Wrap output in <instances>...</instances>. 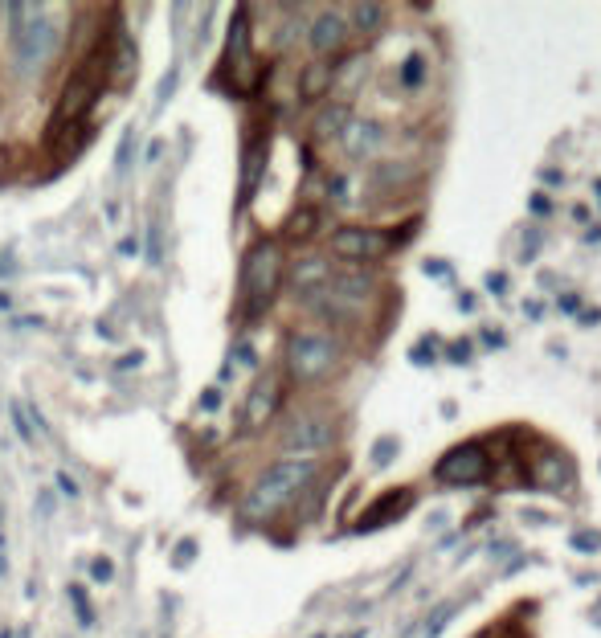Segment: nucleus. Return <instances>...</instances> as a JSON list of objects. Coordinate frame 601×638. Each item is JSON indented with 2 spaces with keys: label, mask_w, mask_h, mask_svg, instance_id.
<instances>
[{
  "label": "nucleus",
  "mask_w": 601,
  "mask_h": 638,
  "mask_svg": "<svg viewBox=\"0 0 601 638\" xmlns=\"http://www.w3.org/2000/svg\"><path fill=\"white\" fill-rule=\"evenodd\" d=\"M9 16V41H13V65L21 74H42L45 65L58 57L62 49V29L45 16L42 5H25V0H13L5 5Z\"/></svg>",
  "instance_id": "obj_1"
},
{
  "label": "nucleus",
  "mask_w": 601,
  "mask_h": 638,
  "mask_svg": "<svg viewBox=\"0 0 601 638\" xmlns=\"http://www.w3.org/2000/svg\"><path fill=\"white\" fill-rule=\"evenodd\" d=\"M311 479H315L311 458H279V463H271L258 474L250 495L241 499V515H246V520H266V515H274L279 507H287L291 499L303 495V491L311 487Z\"/></svg>",
  "instance_id": "obj_2"
},
{
  "label": "nucleus",
  "mask_w": 601,
  "mask_h": 638,
  "mask_svg": "<svg viewBox=\"0 0 601 638\" xmlns=\"http://www.w3.org/2000/svg\"><path fill=\"white\" fill-rule=\"evenodd\" d=\"M340 360H344V348H340L331 335H323V332H291L287 335V373L295 376L299 384L328 381L340 368Z\"/></svg>",
  "instance_id": "obj_3"
},
{
  "label": "nucleus",
  "mask_w": 601,
  "mask_h": 638,
  "mask_svg": "<svg viewBox=\"0 0 601 638\" xmlns=\"http://www.w3.org/2000/svg\"><path fill=\"white\" fill-rule=\"evenodd\" d=\"M282 286V250L274 242H262L246 254L241 266V299H246V315L258 319L274 303Z\"/></svg>",
  "instance_id": "obj_4"
},
{
  "label": "nucleus",
  "mask_w": 601,
  "mask_h": 638,
  "mask_svg": "<svg viewBox=\"0 0 601 638\" xmlns=\"http://www.w3.org/2000/svg\"><path fill=\"white\" fill-rule=\"evenodd\" d=\"M336 442V417L331 414H295L282 430L279 446L287 458H311V454H323V450Z\"/></svg>",
  "instance_id": "obj_5"
},
{
  "label": "nucleus",
  "mask_w": 601,
  "mask_h": 638,
  "mask_svg": "<svg viewBox=\"0 0 601 638\" xmlns=\"http://www.w3.org/2000/svg\"><path fill=\"white\" fill-rule=\"evenodd\" d=\"M487 474H491V458L483 442H458L434 463V479L446 487H478Z\"/></svg>",
  "instance_id": "obj_6"
},
{
  "label": "nucleus",
  "mask_w": 601,
  "mask_h": 638,
  "mask_svg": "<svg viewBox=\"0 0 601 638\" xmlns=\"http://www.w3.org/2000/svg\"><path fill=\"white\" fill-rule=\"evenodd\" d=\"M524 471H527V479H532V487L552 491V495H568V491H573V483H576L573 463L565 458V450L544 446V442L527 450Z\"/></svg>",
  "instance_id": "obj_7"
},
{
  "label": "nucleus",
  "mask_w": 601,
  "mask_h": 638,
  "mask_svg": "<svg viewBox=\"0 0 601 638\" xmlns=\"http://www.w3.org/2000/svg\"><path fill=\"white\" fill-rule=\"evenodd\" d=\"M328 250L336 254L340 262L348 266H364V262H380L389 258V237L380 229H369V225H340L331 234Z\"/></svg>",
  "instance_id": "obj_8"
},
{
  "label": "nucleus",
  "mask_w": 601,
  "mask_h": 638,
  "mask_svg": "<svg viewBox=\"0 0 601 638\" xmlns=\"http://www.w3.org/2000/svg\"><path fill=\"white\" fill-rule=\"evenodd\" d=\"M340 147H344V155H348V160H356V164L372 160V155L385 147V123L356 119V115H352V123L340 131Z\"/></svg>",
  "instance_id": "obj_9"
},
{
  "label": "nucleus",
  "mask_w": 601,
  "mask_h": 638,
  "mask_svg": "<svg viewBox=\"0 0 601 638\" xmlns=\"http://www.w3.org/2000/svg\"><path fill=\"white\" fill-rule=\"evenodd\" d=\"M348 16L340 13H320L311 25H307V45H311V54L320 57V62H328V54H340L348 41Z\"/></svg>",
  "instance_id": "obj_10"
},
{
  "label": "nucleus",
  "mask_w": 601,
  "mask_h": 638,
  "mask_svg": "<svg viewBox=\"0 0 601 638\" xmlns=\"http://www.w3.org/2000/svg\"><path fill=\"white\" fill-rule=\"evenodd\" d=\"M418 503V491L413 487H393L377 499V503L364 512V520H356V532H372V528H385V523H397L409 507Z\"/></svg>",
  "instance_id": "obj_11"
},
{
  "label": "nucleus",
  "mask_w": 601,
  "mask_h": 638,
  "mask_svg": "<svg viewBox=\"0 0 601 638\" xmlns=\"http://www.w3.org/2000/svg\"><path fill=\"white\" fill-rule=\"evenodd\" d=\"M279 401H282V384H279V376H271V373L258 376V384L250 389V397H246V425H250V430H262V425L274 417Z\"/></svg>",
  "instance_id": "obj_12"
},
{
  "label": "nucleus",
  "mask_w": 601,
  "mask_h": 638,
  "mask_svg": "<svg viewBox=\"0 0 601 638\" xmlns=\"http://www.w3.org/2000/svg\"><path fill=\"white\" fill-rule=\"evenodd\" d=\"M328 291L336 294V299L344 303V307L360 311L364 303L372 299V291H377V283H372V274H369V270L348 266V270H340V274H331V278H328Z\"/></svg>",
  "instance_id": "obj_13"
},
{
  "label": "nucleus",
  "mask_w": 601,
  "mask_h": 638,
  "mask_svg": "<svg viewBox=\"0 0 601 638\" xmlns=\"http://www.w3.org/2000/svg\"><path fill=\"white\" fill-rule=\"evenodd\" d=\"M413 176H418V164L409 155H397V160H380L372 168V193L377 196H393V193H405L413 188Z\"/></svg>",
  "instance_id": "obj_14"
},
{
  "label": "nucleus",
  "mask_w": 601,
  "mask_h": 638,
  "mask_svg": "<svg viewBox=\"0 0 601 638\" xmlns=\"http://www.w3.org/2000/svg\"><path fill=\"white\" fill-rule=\"evenodd\" d=\"M364 78H369V54H360V49L331 62V90H340V95L352 98L364 86Z\"/></svg>",
  "instance_id": "obj_15"
},
{
  "label": "nucleus",
  "mask_w": 601,
  "mask_h": 638,
  "mask_svg": "<svg viewBox=\"0 0 601 638\" xmlns=\"http://www.w3.org/2000/svg\"><path fill=\"white\" fill-rule=\"evenodd\" d=\"M94 86H99V82H94L91 74H78V78L66 86V95H62L58 111H54V123H58V127H66V119H78V115H83L86 106L94 103Z\"/></svg>",
  "instance_id": "obj_16"
},
{
  "label": "nucleus",
  "mask_w": 601,
  "mask_h": 638,
  "mask_svg": "<svg viewBox=\"0 0 601 638\" xmlns=\"http://www.w3.org/2000/svg\"><path fill=\"white\" fill-rule=\"evenodd\" d=\"M328 278H331V258H328V254H303V258L295 262V270H291V291L307 294V291H315V286H323Z\"/></svg>",
  "instance_id": "obj_17"
},
{
  "label": "nucleus",
  "mask_w": 601,
  "mask_h": 638,
  "mask_svg": "<svg viewBox=\"0 0 601 638\" xmlns=\"http://www.w3.org/2000/svg\"><path fill=\"white\" fill-rule=\"evenodd\" d=\"M352 123V103H328L315 111L311 119V135L315 139H340V131Z\"/></svg>",
  "instance_id": "obj_18"
},
{
  "label": "nucleus",
  "mask_w": 601,
  "mask_h": 638,
  "mask_svg": "<svg viewBox=\"0 0 601 638\" xmlns=\"http://www.w3.org/2000/svg\"><path fill=\"white\" fill-rule=\"evenodd\" d=\"M331 90V62H307L303 74H299V95L303 98H323Z\"/></svg>",
  "instance_id": "obj_19"
},
{
  "label": "nucleus",
  "mask_w": 601,
  "mask_h": 638,
  "mask_svg": "<svg viewBox=\"0 0 601 638\" xmlns=\"http://www.w3.org/2000/svg\"><path fill=\"white\" fill-rule=\"evenodd\" d=\"M262 168H266V139H258V144H250L246 164H241V196H254Z\"/></svg>",
  "instance_id": "obj_20"
},
{
  "label": "nucleus",
  "mask_w": 601,
  "mask_h": 638,
  "mask_svg": "<svg viewBox=\"0 0 601 638\" xmlns=\"http://www.w3.org/2000/svg\"><path fill=\"white\" fill-rule=\"evenodd\" d=\"M385 5H352V13H348V29L356 33H377L385 29Z\"/></svg>",
  "instance_id": "obj_21"
},
{
  "label": "nucleus",
  "mask_w": 601,
  "mask_h": 638,
  "mask_svg": "<svg viewBox=\"0 0 601 638\" xmlns=\"http://www.w3.org/2000/svg\"><path fill=\"white\" fill-rule=\"evenodd\" d=\"M315 234H320V209L303 204V209L287 221V242H307V237H315Z\"/></svg>",
  "instance_id": "obj_22"
},
{
  "label": "nucleus",
  "mask_w": 601,
  "mask_h": 638,
  "mask_svg": "<svg viewBox=\"0 0 601 638\" xmlns=\"http://www.w3.org/2000/svg\"><path fill=\"white\" fill-rule=\"evenodd\" d=\"M426 78H429V57L426 54H409V57H405V62H401V86L413 95V90L426 86Z\"/></svg>",
  "instance_id": "obj_23"
},
{
  "label": "nucleus",
  "mask_w": 601,
  "mask_h": 638,
  "mask_svg": "<svg viewBox=\"0 0 601 638\" xmlns=\"http://www.w3.org/2000/svg\"><path fill=\"white\" fill-rule=\"evenodd\" d=\"M352 176H331V184H328V196H331V201H336V204H352L356 201V193H352Z\"/></svg>",
  "instance_id": "obj_24"
},
{
  "label": "nucleus",
  "mask_w": 601,
  "mask_h": 638,
  "mask_svg": "<svg viewBox=\"0 0 601 638\" xmlns=\"http://www.w3.org/2000/svg\"><path fill=\"white\" fill-rule=\"evenodd\" d=\"M135 65V45L127 37H119V45H115V65H111V70L115 74H127Z\"/></svg>",
  "instance_id": "obj_25"
},
{
  "label": "nucleus",
  "mask_w": 601,
  "mask_h": 638,
  "mask_svg": "<svg viewBox=\"0 0 601 638\" xmlns=\"http://www.w3.org/2000/svg\"><path fill=\"white\" fill-rule=\"evenodd\" d=\"M397 446H401L397 438H377V446H372V463H377V466H389V463L397 458Z\"/></svg>",
  "instance_id": "obj_26"
},
{
  "label": "nucleus",
  "mask_w": 601,
  "mask_h": 638,
  "mask_svg": "<svg viewBox=\"0 0 601 638\" xmlns=\"http://www.w3.org/2000/svg\"><path fill=\"white\" fill-rule=\"evenodd\" d=\"M299 29H303V21H299V16H287V21H282V29H279V45L282 49H291L299 41Z\"/></svg>",
  "instance_id": "obj_27"
},
{
  "label": "nucleus",
  "mask_w": 601,
  "mask_h": 638,
  "mask_svg": "<svg viewBox=\"0 0 601 638\" xmlns=\"http://www.w3.org/2000/svg\"><path fill=\"white\" fill-rule=\"evenodd\" d=\"M573 548H576V553H597L601 532H573Z\"/></svg>",
  "instance_id": "obj_28"
},
{
  "label": "nucleus",
  "mask_w": 601,
  "mask_h": 638,
  "mask_svg": "<svg viewBox=\"0 0 601 638\" xmlns=\"http://www.w3.org/2000/svg\"><path fill=\"white\" fill-rule=\"evenodd\" d=\"M409 364H418V368H429V364H434V340H421L418 348L409 352Z\"/></svg>",
  "instance_id": "obj_29"
},
{
  "label": "nucleus",
  "mask_w": 601,
  "mask_h": 638,
  "mask_svg": "<svg viewBox=\"0 0 601 638\" xmlns=\"http://www.w3.org/2000/svg\"><path fill=\"white\" fill-rule=\"evenodd\" d=\"M470 348H475L470 340H454L450 348H446V360H450V364H470Z\"/></svg>",
  "instance_id": "obj_30"
},
{
  "label": "nucleus",
  "mask_w": 601,
  "mask_h": 638,
  "mask_svg": "<svg viewBox=\"0 0 601 638\" xmlns=\"http://www.w3.org/2000/svg\"><path fill=\"white\" fill-rule=\"evenodd\" d=\"M91 577H94V581H99V585H107V581H111V577H115V564H111V561H107V556H99V561H94V564H91Z\"/></svg>",
  "instance_id": "obj_31"
},
{
  "label": "nucleus",
  "mask_w": 601,
  "mask_h": 638,
  "mask_svg": "<svg viewBox=\"0 0 601 638\" xmlns=\"http://www.w3.org/2000/svg\"><path fill=\"white\" fill-rule=\"evenodd\" d=\"M527 213H532V217H548V213H552V201H548L544 193H532V196H527Z\"/></svg>",
  "instance_id": "obj_32"
},
{
  "label": "nucleus",
  "mask_w": 601,
  "mask_h": 638,
  "mask_svg": "<svg viewBox=\"0 0 601 638\" xmlns=\"http://www.w3.org/2000/svg\"><path fill=\"white\" fill-rule=\"evenodd\" d=\"M487 291H491L495 299H503V294H507V274H503V270H491V274H487Z\"/></svg>",
  "instance_id": "obj_33"
},
{
  "label": "nucleus",
  "mask_w": 601,
  "mask_h": 638,
  "mask_svg": "<svg viewBox=\"0 0 601 638\" xmlns=\"http://www.w3.org/2000/svg\"><path fill=\"white\" fill-rule=\"evenodd\" d=\"M426 274H438V278L446 274V278H450L454 270H450V262H438V258H429V262H426Z\"/></svg>",
  "instance_id": "obj_34"
},
{
  "label": "nucleus",
  "mask_w": 601,
  "mask_h": 638,
  "mask_svg": "<svg viewBox=\"0 0 601 638\" xmlns=\"http://www.w3.org/2000/svg\"><path fill=\"white\" fill-rule=\"evenodd\" d=\"M70 597H74V602H78V610H83V622H86V626H91V605H86V593H83V589H70Z\"/></svg>",
  "instance_id": "obj_35"
},
{
  "label": "nucleus",
  "mask_w": 601,
  "mask_h": 638,
  "mask_svg": "<svg viewBox=\"0 0 601 638\" xmlns=\"http://www.w3.org/2000/svg\"><path fill=\"white\" fill-rule=\"evenodd\" d=\"M13 425L21 430V438H25V442H34V434H29V422L21 417V405H13Z\"/></svg>",
  "instance_id": "obj_36"
},
{
  "label": "nucleus",
  "mask_w": 601,
  "mask_h": 638,
  "mask_svg": "<svg viewBox=\"0 0 601 638\" xmlns=\"http://www.w3.org/2000/svg\"><path fill=\"white\" fill-rule=\"evenodd\" d=\"M560 307H565V311H576V307H581V294L565 291V294H560Z\"/></svg>",
  "instance_id": "obj_37"
},
{
  "label": "nucleus",
  "mask_w": 601,
  "mask_h": 638,
  "mask_svg": "<svg viewBox=\"0 0 601 638\" xmlns=\"http://www.w3.org/2000/svg\"><path fill=\"white\" fill-rule=\"evenodd\" d=\"M58 487H62V491H66V495H78V483H74V479H70V474H66V471H62V474H58Z\"/></svg>",
  "instance_id": "obj_38"
},
{
  "label": "nucleus",
  "mask_w": 601,
  "mask_h": 638,
  "mask_svg": "<svg viewBox=\"0 0 601 638\" xmlns=\"http://www.w3.org/2000/svg\"><path fill=\"white\" fill-rule=\"evenodd\" d=\"M524 311H527V315H532V319H540V315H544L540 299H527V303H524Z\"/></svg>",
  "instance_id": "obj_39"
},
{
  "label": "nucleus",
  "mask_w": 601,
  "mask_h": 638,
  "mask_svg": "<svg viewBox=\"0 0 601 638\" xmlns=\"http://www.w3.org/2000/svg\"><path fill=\"white\" fill-rule=\"evenodd\" d=\"M192 548H197V544H192V540H184V544H181V553H176V564H184V561H189V556H192Z\"/></svg>",
  "instance_id": "obj_40"
},
{
  "label": "nucleus",
  "mask_w": 601,
  "mask_h": 638,
  "mask_svg": "<svg viewBox=\"0 0 601 638\" xmlns=\"http://www.w3.org/2000/svg\"><path fill=\"white\" fill-rule=\"evenodd\" d=\"M573 221H576V225H585V221H589V209H585V204H573Z\"/></svg>",
  "instance_id": "obj_41"
},
{
  "label": "nucleus",
  "mask_w": 601,
  "mask_h": 638,
  "mask_svg": "<svg viewBox=\"0 0 601 638\" xmlns=\"http://www.w3.org/2000/svg\"><path fill=\"white\" fill-rule=\"evenodd\" d=\"M540 180H548V184H560V172H557V168H540Z\"/></svg>",
  "instance_id": "obj_42"
},
{
  "label": "nucleus",
  "mask_w": 601,
  "mask_h": 638,
  "mask_svg": "<svg viewBox=\"0 0 601 638\" xmlns=\"http://www.w3.org/2000/svg\"><path fill=\"white\" fill-rule=\"evenodd\" d=\"M483 340L491 344V348H503V335L499 332H483Z\"/></svg>",
  "instance_id": "obj_43"
},
{
  "label": "nucleus",
  "mask_w": 601,
  "mask_h": 638,
  "mask_svg": "<svg viewBox=\"0 0 601 638\" xmlns=\"http://www.w3.org/2000/svg\"><path fill=\"white\" fill-rule=\"evenodd\" d=\"M119 250H123V254H140V242H135V237H127V242L119 245Z\"/></svg>",
  "instance_id": "obj_44"
},
{
  "label": "nucleus",
  "mask_w": 601,
  "mask_h": 638,
  "mask_svg": "<svg viewBox=\"0 0 601 638\" xmlns=\"http://www.w3.org/2000/svg\"><path fill=\"white\" fill-rule=\"evenodd\" d=\"M597 319H601V311H585V315H581V324H585V327H593V324H597Z\"/></svg>",
  "instance_id": "obj_45"
},
{
  "label": "nucleus",
  "mask_w": 601,
  "mask_h": 638,
  "mask_svg": "<svg viewBox=\"0 0 601 638\" xmlns=\"http://www.w3.org/2000/svg\"><path fill=\"white\" fill-rule=\"evenodd\" d=\"M348 638H369V630H352V634H348Z\"/></svg>",
  "instance_id": "obj_46"
},
{
  "label": "nucleus",
  "mask_w": 601,
  "mask_h": 638,
  "mask_svg": "<svg viewBox=\"0 0 601 638\" xmlns=\"http://www.w3.org/2000/svg\"><path fill=\"white\" fill-rule=\"evenodd\" d=\"M593 193H597V201H601V180H597V184H593Z\"/></svg>",
  "instance_id": "obj_47"
},
{
  "label": "nucleus",
  "mask_w": 601,
  "mask_h": 638,
  "mask_svg": "<svg viewBox=\"0 0 601 638\" xmlns=\"http://www.w3.org/2000/svg\"><path fill=\"white\" fill-rule=\"evenodd\" d=\"M0 638H13V634H9V630H0Z\"/></svg>",
  "instance_id": "obj_48"
}]
</instances>
